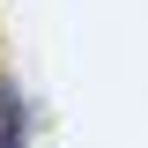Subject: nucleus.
Masks as SVG:
<instances>
[{"label":"nucleus","instance_id":"f257e3e1","mask_svg":"<svg viewBox=\"0 0 148 148\" xmlns=\"http://www.w3.org/2000/svg\"><path fill=\"white\" fill-rule=\"evenodd\" d=\"M0 148H30V104H22L15 74H0Z\"/></svg>","mask_w":148,"mask_h":148}]
</instances>
